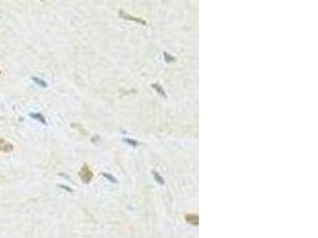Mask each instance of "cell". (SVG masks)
Here are the masks:
<instances>
[{"label":"cell","mask_w":318,"mask_h":238,"mask_svg":"<svg viewBox=\"0 0 318 238\" xmlns=\"http://www.w3.org/2000/svg\"><path fill=\"white\" fill-rule=\"evenodd\" d=\"M13 150V145L10 143L7 139L0 138V151L1 153H10Z\"/></svg>","instance_id":"1"},{"label":"cell","mask_w":318,"mask_h":238,"mask_svg":"<svg viewBox=\"0 0 318 238\" xmlns=\"http://www.w3.org/2000/svg\"><path fill=\"white\" fill-rule=\"evenodd\" d=\"M80 176H81V179L83 181H90L92 177V173L88 170V168H83L81 170V173H80Z\"/></svg>","instance_id":"2"}]
</instances>
